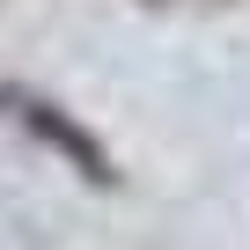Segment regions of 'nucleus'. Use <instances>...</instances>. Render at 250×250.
<instances>
[{"mask_svg":"<svg viewBox=\"0 0 250 250\" xmlns=\"http://www.w3.org/2000/svg\"><path fill=\"white\" fill-rule=\"evenodd\" d=\"M0 118H15L22 133H37L52 155H66V162H74V169H81L96 191H110V184H118V162H110V147L88 133L81 118H66L52 96H37V88H22V81H0Z\"/></svg>","mask_w":250,"mask_h":250,"instance_id":"nucleus-1","label":"nucleus"}]
</instances>
